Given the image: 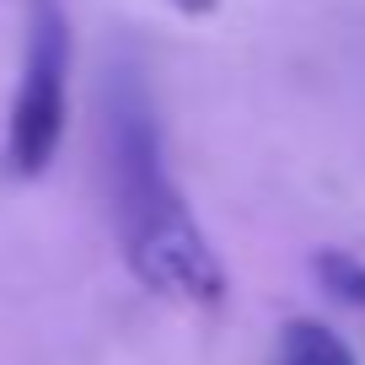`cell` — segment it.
Returning <instances> with one entry per match:
<instances>
[{"label": "cell", "instance_id": "3957f363", "mask_svg": "<svg viewBox=\"0 0 365 365\" xmlns=\"http://www.w3.org/2000/svg\"><path fill=\"white\" fill-rule=\"evenodd\" d=\"M279 365H354V349L317 317H296L279 333Z\"/></svg>", "mask_w": 365, "mask_h": 365}, {"label": "cell", "instance_id": "6da1fadb", "mask_svg": "<svg viewBox=\"0 0 365 365\" xmlns=\"http://www.w3.org/2000/svg\"><path fill=\"white\" fill-rule=\"evenodd\" d=\"M103 167L129 269L150 290L199 301V307L220 301L226 274L199 220L182 205V188L172 182L161 118L135 59H113L103 81Z\"/></svg>", "mask_w": 365, "mask_h": 365}, {"label": "cell", "instance_id": "277c9868", "mask_svg": "<svg viewBox=\"0 0 365 365\" xmlns=\"http://www.w3.org/2000/svg\"><path fill=\"white\" fill-rule=\"evenodd\" d=\"M312 269H317L322 290H328L333 301H344V307H365V263L354 258V252L328 247V252H317Z\"/></svg>", "mask_w": 365, "mask_h": 365}, {"label": "cell", "instance_id": "7a4b0ae2", "mask_svg": "<svg viewBox=\"0 0 365 365\" xmlns=\"http://www.w3.org/2000/svg\"><path fill=\"white\" fill-rule=\"evenodd\" d=\"M70 113V22L54 0H33L22 48V81L11 97V124H6V161L16 178H43L65 140Z\"/></svg>", "mask_w": 365, "mask_h": 365}]
</instances>
